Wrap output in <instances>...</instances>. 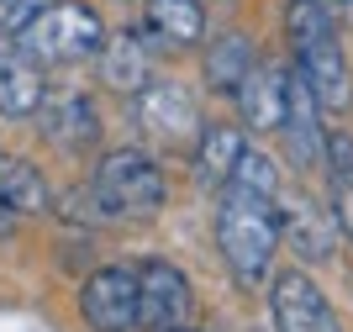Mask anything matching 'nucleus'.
<instances>
[{
	"instance_id": "1",
	"label": "nucleus",
	"mask_w": 353,
	"mask_h": 332,
	"mask_svg": "<svg viewBox=\"0 0 353 332\" xmlns=\"http://www.w3.org/2000/svg\"><path fill=\"white\" fill-rule=\"evenodd\" d=\"M274 243H280V217H274V195H253L243 185H221L216 206V248L232 280L243 290H253L274 264Z\"/></svg>"
},
{
	"instance_id": "2",
	"label": "nucleus",
	"mask_w": 353,
	"mask_h": 332,
	"mask_svg": "<svg viewBox=\"0 0 353 332\" xmlns=\"http://www.w3.org/2000/svg\"><path fill=\"white\" fill-rule=\"evenodd\" d=\"M101 43H105L101 16L90 11V6H79V0H48L43 11L16 32V48H21L32 64H43V69L95 58V53H101Z\"/></svg>"
},
{
	"instance_id": "3",
	"label": "nucleus",
	"mask_w": 353,
	"mask_h": 332,
	"mask_svg": "<svg viewBox=\"0 0 353 332\" xmlns=\"http://www.w3.org/2000/svg\"><path fill=\"white\" fill-rule=\"evenodd\" d=\"M90 185H95V195H101L111 222H148L169 201V185H163L159 164L148 159V153H137V148L105 153L95 164V174H90Z\"/></svg>"
},
{
	"instance_id": "4",
	"label": "nucleus",
	"mask_w": 353,
	"mask_h": 332,
	"mask_svg": "<svg viewBox=\"0 0 353 332\" xmlns=\"http://www.w3.org/2000/svg\"><path fill=\"white\" fill-rule=\"evenodd\" d=\"M190 280L179 275L169 259H148L137 269V327L148 332H169V327H185L190 317Z\"/></svg>"
},
{
	"instance_id": "5",
	"label": "nucleus",
	"mask_w": 353,
	"mask_h": 332,
	"mask_svg": "<svg viewBox=\"0 0 353 332\" xmlns=\"http://www.w3.org/2000/svg\"><path fill=\"white\" fill-rule=\"evenodd\" d=\"M79 311L95 332H137V269H95L79 290Z\"/></svg>"
},
{
	"instance_id": "6",
	"label": "nucleus",
	"mask_w": 353,
	"mask_h": 332,
	"mask_svg": "<svg viewBox=\"0 0 353 332\" xmlns=\"http://www.w3.org/2000/svg\"><path fill=\"white\" fill-rule=\"evenodd\" d=\"M295 69L311 85L322 111H348L353 106V79H348V64H343V48H338V27L295 43Z\"/></svg>"
},
{
	"instance_id": "7",
	"label": "nucleus",
	"mask_w": 353,
	"mask_h": 332,
	"mask_svg": "<svg viewBox=\"0 0 353 332\" xmlns=\"http://www.w3.org/2000/svg\"><path fill=\"white\" fill-rule=\"evenodd\" d=\"M285 148H290V164L301 174L322 169L327 159V132H322V106H316V95H311V85L301 79V69L290 74V85H285Z\"/></svg>"
},
{
	"instance_id": "8",
	"label": "nucleus",
	"mask_w": 353,
	"mask_h": 332,
	"mask_svg": "<svg viewBox=\"0 0 353 332\" xmlns=\"http://www.w3.org/2000/svg\"><path fill=\"white\" fill-rule=\"evenodd\" d=\"M269 306H274V327L280 332H338V317H332L327 295L316 290V280L301 275V269L274 275Z\"/></svg>"
},
{
	"instance_id": "9",
	"label": "nucleus",
	"mask_w": 353,
	"mask_h": 332,
	"mask_svg": "<svg viewBox=\"0 0 353 332\" xmlns=\"http://www.w3.org/2000/svg\"><path fill=\"white\" fill-rule=\"evenodd\" d=\"M137 121H143V132H153V137L179 143V137L201 132V106H195V95L185 85H174V79H148V85L137 90Z\"/></svg>"
},
{
	"instance_id": "10",
	"label": "nucleus",
	"mask_w": 353,
	"mask_h": 332,
	"mask_svg": "<svg viewBox=\"0 0 353 332\" xmlns=\"http://www.w3.org/2000/svg\"><path fill=\"white\" fill-rule=\"evenodd\" d=\"M43 132L48 143L63 148V153H85V148H95V137H101V116H95V106L79 95V90H59V95H43Z\"/></svg>"
},
{
	"instance_id": "11",
	"label": "nucleus",
	"mask_w": 353,
	"mask_h": 332,
	"mask_svg": "<svg viewBox=\"0 0 353 332\" xmlns=\"http://www.w3.org/2000/svg\"><path fill=\"white\" fill-rule=\"evenodd\" d=\"M274 217H280V232L290 237V248L301 253V259H327V253H332V232H338V222L327 217L311 195H301V190L285 195V190H280V195H274Z\"/></svg>"
},
{
	"instance_id": "12",
	"label": "nucleus",
	"mask_w": 353,
	"mask_h": 332,
	"mask_svg": "<svg viewBox=\"0 0 353 332\" xmlns=\"http://www.w3.org/2000/svg\"><path fill=\"white\" fill-rule=\"evenodd\" d=\"M285 85H290V74L280 64H253L248 79L237 85V106L248 116L253 132H280L285 121Z\"/></svg>"
},
{
	"instance_id": "13",
	"label": "nucleus",
	"mask_w": 353,
	"mask_h": 332,
	"mask_svg": "<svg viewBox=\"0 0 353 332\" xmlns=\"http://www.w3.org/2000/svg\"><path fill=\"white\" fill-rule=\"evenodd\" d=\"M43 64H32L21 48H0V111L6 116H32L43 106Z\"/></svg>"
},
{
	"instance_id": "14",
	"label": "nucleus",
	"mask_w": 353,
	"mask_h": 332,
	"mask_svg": "<svg viewBox=\"0 0 353 332\" xmlns=\"http://www.w3.org/2000/svg\"><path fill=\"white\" fill-rule=\"evenodd\" d=\"M95 69H101L105 90H117V95H137V90L148 85V48L137 43L132 32L105 37L101 53H95Z\"/></svg>"
},
{
	"instance_id": "15",
	"label": "nucleus",
	"mask_w": 353,
	"mask_h": 332,
	"mask_svg": "<svg viewBox=\"0 0 353 332\" xmlns=\"http://www.w3.org/2000/svg\"><path fill=\"white\" fill-rule=\"evenodd\" d=\"M148 37L159 48H195L206 37V16L195 0H148Z\"/></svg>"
},
{
	"instance_id": "16",
	"label": "nucleus",
	"mask_w": 353,
	"mask_h": 332,
	"mask_svg": "<svg viewBox=\"0 0 353 332\" xmlns=\"http://www.w3.org/2000/svg\"><path fill=\"white\" fill-rule=\"evenodd\" d=\"M243 132L237 127H206L201 132V148H195V185L201 190H221L232 179L237 159H243Z\"/></svg>"
},
{
	"instance_id": "17",
	"label": "nucleus",
	"mask_w": 353,
	"mask_h": 332,
	"mask_svg": "<svg viewBox=\"0 0 353 332\" xmlns=\"http://www.w3.org/2000/svg\"><path fill=\"white\" fill-rule=\"evenodd\" d=\"M248 69H253V37L248 32H227V37H216L206 48V85L221 90V95H237Z\"/></svg>"
},
{
	"instance_id": "18",
	"label": "nucleus",
	"mask_w": 353,
	"mask_h": 332,
	"mask_svg": "<svg viewBox=\"0 0 353 332\" xmlns=\"http://www.w3.org/2000/svg\"><path fill=\"white\" fill-rule=\"evenodd\" d=\"M0 195L16 206V217L43 211V206H48V185H43V174H37V164L0 153Z\"/></svg>"
},
{
	"instance_id": "19",
	"label": "nucleus",
	"mask_w": 353,
	"mask_h": 332,
	"mask_svg": "<svg viewBox=\"0 0 353 332\" xmlns=\"http://www.w3.org/2000/svg\"><path fill=\"white\" fill-rule=\"evenodd\" d=\"M232 185L253 190V195H280V169H274V159H264L259 148H243V159H237V169H232Z\"/></svg>"
},
{
	"instance_id": "20",
	"label": "nucleus",
	"mask_w": 353,
	"mask_h": 332,
	"mask_svg": "<svg viewBox=\"0 0 353 332\" xmlns=\"http://www.w3.org/2000/svg\"><path fill=\"white\" fill-rule=\"evenodd\" d=\"M59 211H63L69 222H90V227L111 222V217H105V206H101V195H95V185H85V190H79V185L63 190V195H59Z\"/></svg>"
},
{
	"instance_id": "21",
	"label": "nucleus",
	"mask_w": 353,
	"mask_h": 332,
	"mask_svg": "<svg viewBox=\"0 0 353 332\" xmlns=\"http://www.w3.org/2000/svg\"><path fill=\"white\" fill-rule=\"evenodd\" d=\"M327 185H332V222L353 243V174H327Z\"/></svg>"
},
{
	"instance_id": "22",
	"label": "nucleus",
	"mask_w": 353,
	"mask_h": 332,
	"mask_svg": "<svg viewBox=\"0 0 353 332\" xmlns=\"http://www.w3.org/2000/svg\"><path fill=\"white\" fill-rule=\"evenodd\" d=\"M43 6H48V0H0V32H11V37H16Z\"/></svg>"
},
{
	"instance_id": "23",
	"label": "nucleus",
	"mask_w": 353,
	"mask_h": 332,
	"mask_svg": "<svg viewBox=\"0 0 353 332\" xmlns=\"http://www.w3.org/2000/svg\"><path fill=\"white\" fill-rule=\"evenodd\" d=\"M11 232H16V206L0 195V237H11Z\"/></svg>"
},
{
	"instance_id": "24",
	"label": "nucleus",
	"mask_w": 353,
	"mask_h": 332,
	"mask_svg": "<svg viewBox=\"0 0 353 332\" xmlns=\"http://www.w3.org/2000/svg\"><path fill=\"white\" fill-rule=\"evenodd\" d=\"M322 6H327V11H332V16H343V11H353V0H322Z\"/></svg>"
},
{
	"instance_id": "25",
	"label": "nucleus",
	"mask_w": 353,
	"mask_h": 332,
	"mask_svg": "<svg viewBox=\"0 0 353 332\" xmlns=\"http://www.w3.org/2000/svg\"><path fill=\"white\" fill-rule=\"evenodd\" d=\"M169 332H185V327H169Z\"/></svg>"
}]
</instances>
